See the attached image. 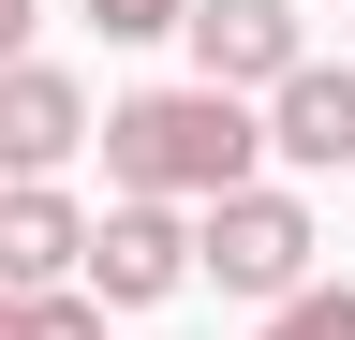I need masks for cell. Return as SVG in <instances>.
<instances>
[{
  "instance_id": "6da1fadb",
  "label": "cell",
  "mask_w": 355,
  "mask_h": 340,
  "mask_svg": "<svg viewBox=\"0 0 355 340\" xmlns=\"http://www.w3.org/2000/svg\"><path fill=\"white\" fill-rule=\"evenodd\" d=\"M89 148H104V178L119 207H207V193H237L252 178V104H222V89H133L89 118Z\"/></svg>"
},
{
  "instance_id": "7a4b0ae2",
  "label": "cell",
  "mask_w": 355,
  "mask_h": 340,
  "mask_svg": "<svg viewBox=\"0 0 355 340\" xmlns=\"http://www.w3.org/2000/svg\"><path fill=\"white\" fill-rule=\"evenodd\" d=\"M311 251H326V222H311V193H282V178H237V193H207L193 207V281H222V296H282L311 281Z\"/></svg>"
},
{
  "instance_id": "3957f363",
  "label": "cell",
  "mask_w": 355,
  "mask_h": 340,
  "mask_svg": "<svg viewBox=\"0 0 355 340\" xmlns=\"http://www.w3.org/2000/svg\"><path fill=\"white\" fill-rule=\"evenodd\" d=\"M178 281H193V222H178V207H104L89 251H74V296H89V311H163Z\"/></svg>"
},
{
  "instance_id": "277c9868",
  "label": "cell",
  "mask_w": 355,
  "mask_h": 340,
  "mask_svg": "<svg viewBox=\"0 0 355 340\" xmlns=\"http://www.w3.org/2000/svg\"><path fill=\"white\" fill-rule=\"evenodd\" d=\"M178 45H193V89H222V104L282 89V74L311 60V45H296V0H193Z\"/></svg>"
},
{
  "instance_id": "5b68a950",
  "label": "cell",
  "mask_w": 355,
  "mask_h": 340,
  "mask_svg": "<svg viewBox=\"0 0 355 340\" xmlns=\"http://www.w3.org/2000/svg\"><path fill=\"white\" fill-rule=\"evenodd\" d=\"M74 148H89V89L60 60H0V193H15V178H60Z\"/></svg>"
},
{
  "instance_id": "8992f818",
  "label": "cell",
  "mask_w": 355,
  "mask_h": 340,
  "mask_svg": "<svg viewBox=\"0 0 355 340\" xmlns=\"http://www.w3.org/2000/svg\"><path fill=\"white\" fill-rule=\"evenodd\" d=\"M252 148L282 163V193H296V178H326V163H355V74H326V60H296L282 89H266V118H252Z\"/></svg>"
},
{
  "instance_id": "52a82bcc",
  "label": "cell",
  "mask_w": 355,
  "mask_h": 340,
  "mask_svg": "<svg viewBox=\"0 0 355 340\" xmlns=\"http://www.w3.org/2000/svg\"><path fill=\"white\" fill-rule=\"evenodd\" d=\"M74 251H89V207L60 178H15V193H0V296H60Z\"/></svg>"
},
{
  "instance_id": "ba28073f",
  "label": "cell",
  "mask_w": 355,
  "mask_h": 340,
  "mask_svg": "<svg viewBox=\"0 0 355 340\" xmlns=\"http://www.w3.org/2000/svg\"><path fill=\"white\" fill-rule=\"evenodd\" d=\"M266 340H355V281H296L266 311Z\"/></svg>"
},
{
  "instance_id": "9c48e42d",
  "label": "cell",
  "mask_w": 355,
  "mask_h": 340,
  "mask_svg": "<svg viewBox=\"0 0 355 340\" xmlns=\"http://www.w3.org/2000/svg\"><path fill=\"white\" fill-rule=\"evenodd\" d=\"M178 15H193V0H89V30H104V45H163Z\"/></svg>"
},
{
  "instance_id": "30bf717a",
  "label": "cell",
  "mask_w": 355,
  "mask_h": 340,
  "mask_svg": "<svg viewBox=\"0 0 355 340\" xmlns=\"http://www.w3.org/2000/svg\"><path fill=\"white\" fill-rule=\"evenodd\" d=\"M30 340H104V311H89V296L60 281V296H30Z\"/></svg>"
},
{
  "instance_id": "8fae6325",
  "label": "cell",
  "mask_w": 355,
  "mask_h": 340,
  "mask_svg": "<svg viewBox=\"0 0 355 340\" xmlns=\"http://www.w3.org/2000/svg\"><path fill=\"white\" fill-rule=\"evenodd\" d=\"M0 60H30V0H0Z\"/></svg>"
},
{
  "instance_id": "7c38bea8",
  "label": "cell",
  "mask_w": 355,
  "mask_h": 340,
  "mask_svg": "<svg viewBox=\"0 0 355 340\" xmlns=\"http://www.w3.org/2000/svg\"><path fill=\"white\" fill-rule=\"evenodd\" d=\"M0 340H30V296H0Z\"/></svg>"
}]
</instances>
